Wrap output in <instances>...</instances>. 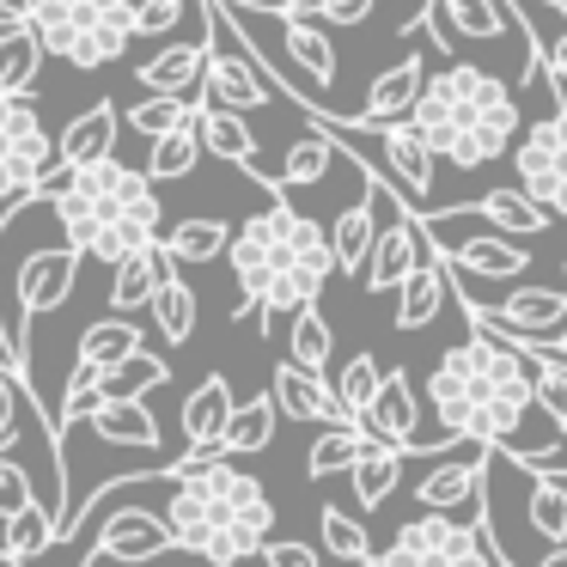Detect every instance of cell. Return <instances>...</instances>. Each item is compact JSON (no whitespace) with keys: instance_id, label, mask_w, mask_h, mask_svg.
<instances>
[{"instance_id":"484cf974","label":"cell","mask_w":567,"mask_h":567,"mask_svg":"<svg viewBox=\"0 0 567 567\" xmlns=\"http://www.w3.org/2000/svg\"><path fill=\"white\" fill-rule=\"evenodd\" d=\"M159 250L172 269H184V262H214L233 250V226L214 220V214H196V220L172 226V233H159Z\"/></svg>"},{"instance_id":"9a60e30c","label":"cell","mask_w":567,"mask_h":567,"mask_svg":"<svg viewBox=\"0 0 567 567\" xmlns=\"http://www.w3.org/2000/svg\"><path fill=\"white\" fill-rule=\"evenodd\" d=\"M488 445H470L464 457H445L440 470L415 482V506L421 513H452V506H482V488H488Z\"/></svg>"},{"instance_id":"836d02e7","label":"cell","mask_w":567,"mask_h":567,"mask_svg":"<svg viewBox=\"0 0 567 567\" xmlns=\"http://www.w3.org/2000/svg\"><path fill=\"white\" fill-rule=\"evenodd\" d=\"M196 311H202L196 306V287L172 269V281L153 293V330H159V342L165 348H184L189 336H196Z\"/></svg>"},{"instance_id":"f6af8a7d","label":"cell","mask_w":567,"mask_h":567,"mask_svg":"<svg viewBox=\"0 0 567 567\" xmlns=\"http://www.w3.org/2000/svg\"><path fill=\"white\" fill-rule=\"evenodd\" d=\"M19 409H25V384H19V372L0 360V457L13 452V440H19Z\"/></svg>"},{"instance_id":"83f0119b","label":"cell","mask_w":567,"mask_h":567,"mask_svg":"<svg viewBox=\"0 0 567 567\" xmlns=\"http://www.w3.org/2000/svg\"><path fill=\"white\" fill-rule=\"evenodd\" d=\"M281 50H287V74H306L311 86H330L336 80V43L323 38L311 19H281Z\"/></svg>"},{"instance_id":"44dd1931","label":"cell","mask_w":567,"mask_h":567,"mask_svg":"<svg viewBox=\"0 0 567 567\" xmlns=\"http://www.w3.org/2000/svg\"><path fill=\"white\" fill-rule=\"evenodd\" d=\"M80 427L92 433V440L104 445H128V452H159V421H153L147 403H135V396H104L99 409H92Z\"/></svg>"},{"instance_id":"6f0895ef","label":"cell","mask_w":567,"mask_h":567,"mask_svg":"<svg viewBox=\"0 0 567 567\" xmlns=\"http://www.w3.org/2000/svg\"><path fill=\"white\" fill-rule=\"evenodd\" d=\"M7 567H13V561H7Z\"/></svg>"},{"instance_id":"d4e9b609","label":"cell","mask_w":567,"mask_h":567,"mask_svg":"<svg viewBox=\"0 0 567 567\" xmlns=\"http://www.w3.org/2000/svg\"><path fill=\"white\" fill-rule=\"evenodd\" d=\"M165 281H172V262H165L159 245L123 257V262H116V275H111V311H141V306H153V293H159Z\"/></svg>"},{"instance_id":"7a4b0ae2","label":"cell","mask_w":567,"mask_h":567,"mask_svg":"<svg viewBox=\"0 0 567 567\" xmlns=\"http://www.w3.org/2000/svg\"><path fill=\"white\" fill-rule=\"evenodd\" d=\"M55 208V226L68 233L74 257H99V262H123L135 250L159 245V189L141 177V165H86V172H68L43 184Z\"/></svg>"},{"instance_id":"74e56055","label":"cell","mask_w":567,"mask_h":567,"mask_svg":"<svg viewBox=\"0 0 567 567\" xmlns=\"http://www.w3.org/2000/svg\"><path fill=\"white\" fill-rule=\"evenodd\" d=\"M196 159H202V135H196V123H189V128H177V135L153 141L141 177H147V184H172V177H189V172H196Z\"/></svg>"},{"instance_id":"8fae6325","label":"cell","mask_w":567,"mask_h":567,"mask_svg":"<svg viewBox=\"0 0 567 567\" xmlns=\"http://www.w3.org/2000/svg\"><path fill=\"white\" fill-rule=\"evenodd\" d=\"M440 250L427 245V233H421V220H384L379 238H372L367 250V269H360V281H367V293H396V287L409 281V275L421 269V262H433Z\"/></svg>"},{"instance_id":"7c38bea8","label":"cell","mask_w":567,"mask_h":567,"mask_svg":"<svg viewBox=\"0 0 567 567\" xmlns=\"http://www.w3.org/2000/svg\"><path fill=\"white\" fill-rule=\"evenodd\" d=\"M470 311L488 318L494 330L518 336V342H543V336L567 330V293H555V287H513V293H501L494 306H470Z\"/></svg>"},{"instance_id":"c3c4849f","label":"cell","mask_w":567,"mask_h":567,"mask_svg":"<svg viewBox=\"0 0 567 567\" xmlns=\"http://www.w3.org/2000/svg\"><path fill=\"white\" fill-rule=\"evenodd\" d=\"M262 567H323V555L311 549V543H299V537H269Z\"/></svg>"},{"instance_id":"7bdbcfd3","label":"cell","mask_w":567,"mask_h":567,"mask_svg":"<svg viewBox=\"0 0 567 567\" xmlns=\"http://www.w3.org/2000/svg\"><path fill=\"white\" fill-rule=\"evenodd\" d=\"M330 165H336V141L311 128L306 141H293V147H287V159H281V189L323 184V172H330Z\"/></svg>"},{"instance_id":"8d00e7d4","label":"cell","mask_w":567,"mask_h":567,"mask_svg":"<svg viewBox=\"0 0 567 567\" xmlns=\"http://www.w3.org/2000/svg\"><path fill=\"white\" fill-rule=\"evenodd\" d=\"M202 116V99H141L135 111H128V128H135L141 141H165V135H177V128H189Z\"/></svg>"},{"instance_id":"6da1fadb","label":"cell","mask_w":567,"mask_h":567,"mask_svg":"<svg viewBox=\"0 0 567 567\" xmlns=\"http://www.w3.org/2000/svg\"><path fill=\"white\" fill-rule=\"evenodd\" d=\"M233 281H238V318H275V311H306L318 306L323 281L336 275L330 262V233L311 214H299L293 202H269L262 214H250L233 233Z\"/></svg>"},{"instance_id":"ffe728a7","label":"cell","mask_w":567,"mask_h":567,"mask_svg":"<svg viewBox=\"0 0 567 567\" xmlns=\"http://www.w3.org/2000/svg\"><path fill=\"white\" fill-rule=\"evenodd\" d=\"M440 13H445V25H452L457 43H501V38H513V31H518L501 0H440ZM518 50H525V68H543L537 43L518 38Z\"/></svg>"},{"instance_id":"ab89813d","label":"cell","mask_w":567,"mask_h":567,"mask_svg":"<svg viewBox=\"0 0 567 567\" xmlns=\"http://www.w3.org/2000/svg\"><path fill=\"white\" fill-rule=\"evenodd\" d=\"M530 530H537L549 549H567V482L561 476L530 482Z\"/></svg>"},{"instance_id":"ee69618b","label":"cell","mask_w":567,"mask_h":567,"mask_svg":"<svg viewBox=\"0 0 567 567\" xmlns=\"http://www.w3.org/2000/svg\"><path fill=\"white\" fill-rule=\"evenodd\" d=\"M189 0H135V13H128V31L135 38H165V31L184 19Z\"/></svg>"},{"instance_id":"1f68e13d","label":"cell","mask_w":567,"mask_h":567,"mask_svg":"<svg viewBox=\"0 0 567 567\" xmlns=\"http://www.w3.org/2000/svg\"><path fill=\"white\" fill-rule=\"evenodd\" d=\"M318 537H323V555H330L336 567H372V561H379V555H372L367 525H360L348 506H330V501L318 506Z\"/></svg>"},{"instance_id":"4316f807","label":"cell","mask_w":567,"mask_h":567,"mask_svg":"<svg viewBox=\"0 0 567 567\" xmlns=\"http://www.w3.org/2000/svg\"><path fill=\"white\" fill-rule=\"evenodd\" d=\"M445 262L433 257V262H421L415 275H409L403 287H396V330H427L433 318H440V306H445Z\"/></svg>"},{"instance_id":"8992f818","label":"cell","mask_w":567,"mask_h":567,"mask_svg":"<svg viewBox=\"0 0 567 567\" xmlns=\"http://www.w3.org/2000/svg\"><path fill=\"white\" fill-rule=\"evenodd\" d=\"M494 530L488 513H470V525H457L452 513H421L409 518L403 530L391 537V549L379 555L372 567H494Z\"/></svg>"},{"instance_id":"f546056e","label":"cell","mask_w":567,"mask_h":567,"mask_svg":"<svg viewBox=\"0 0 567 567\" xmlns=\"http://www.w3.org/2000/svg\"><path fill=\"white\" fill-rule=\"evenodd\" d=\"M196 135H202V147H208L214 159H226V165H245V172H250V165L262 159L250 123H245V116H233V111H214V104H202Z\"/></svg>"},{"instance_id":"bcb514c9","label":"cell","mask_w":567,"mask_h":567,"mask_svg":"<svg viewBox=\"0 0 567 567\" xmlns=\"http://www.w3.org/2000/svg\"><path fill=\"white\" fill-rule=\"evenodd\" d=\"M537 403L549 409V421L567 433V367H549V360H537Z\"/></svg>"},{"instance_id":"277c9868","label":"cell","mask_w":567,"mask_h":567,"mask_svg":"<svg viewBox=\"0 0 567 567\" xmlns=\"http://www.w3.org/2000/svg\"><path fill=\"white\" fill-rule=\"evenodd\" d=\"M494 396H513V403L530 409L537 403V367L482 342V336H464L457 348H445L440 367L427 372V403L445 421V440H470L476 409L494 403Z\"/></svg>"},{"instance_id":"681fc988","label":"cell","mask_w":567,"mask_h":567,"mask_svg":"<svg viewBox=\"0 0 567 567\" xmlns=\"http://www.w3.org/2000/svg\"><path fill=\"white\" fill-rule=\"evenodd\" d=\"M372 7H379V0H323L318 19H330V25H367Z\"/></svg>"},{"instance_id":"7dc6e473","label":"cell","mask_w":567,"mask_h":567,"mask_svg":"<svg viewBox=\"0 0 567 567\" xmlns=\"http://www.w3.org/2000/svg\"><path fill=\"white\" fill-rule=\"evenodd\" d=\"M31 501H38V494H31V476H25V464H13V457H0V518L25 513Z\"/></svg>"},{"instance_id":"4fadbf2b","label":"cell","mask_w":567,"mask_h":567,"mask_svg":"<svg viewBox=\"0 0 567 567\" xmlns=\"http://www.w3.org/2000/svg\"><path fill=\"white\" fill-rule=\"evenodd\" d=\"M354 427L367 433L372 445H391V452L415 457V445H421V415H415V384H409L403 367L384 372L379 396H372V409L354 421Z\"/></svg>"},{"instance_id":"816d5d0a","label":"cell","mask_w":567,"mask_h":567,"mask_svg":"<svg viewBox=\"0 0 567 567\" xmlns=\"http://www.w3.org/2000/svg\"><path fill=\"white\" fill-rule=\"evenodd\" d=\"M38 19V0H0V31H25Z\"/></svg>"},{"instance_id":"b9f144b4","label":"cell","mask_w":567,"mask_h":567,"mask_svg":"<svg viewBox=\"0 0 567 567\" xmlns=\"http://www.w3.org/2000/svg\"><path fill=\"white\" fill-rule=\"evenodd\" d=\"M360 445H367V433H360V427H323L318 440H311V452H306V476L323 482V476H342V470H354Z\"/></svg>"},{"instance_id":"ba28073f","label":"cell","mask_w":567,"mask_h":567,"mask_svg":"<svg viewBox=\"0 0 567 567\" xmlns=\"http://www.w3.org/2000/svg\"><path fill=\"white\" fill-rule=\"evenodd\" d=\"M202 13H208V74H202V92L214 104V111H262V104L275 99V80L262 74V55L250 50V43H233V31H226V13L220 0H202Z\"/></svg>"},{"instance_id":"cb8c5ba5","label":"cell","mask_w":567,"mask_h":567,"mask_svg":"<svg viewBox=\"0 0 567 567\" xmlns=\"http://www.w3.org/2000/svg\"><path fill=\"white\" fill-rule=\"evenodd\" d=\"M141 348H147V336H141L135 318H99L86 336H80V367H92V372H104V379H111V372L128 367Z\"/></svg>"},{"instance_id":"f907efd6","label":"cell","mask_w":567,"mask_h":567,"mask_svg":"<svg viewBox=\"0 0 567 567\" xmlns=\"http://www.w3.org/2000/svg\"><path fill=\"white\" fill-rule=\"evenodd\" d=\"M543 74H549L555 92H567V31L549 43V50H543Z\"/></svg>"},{"instance_id":"4dcf8cb0","label":"cell","mask_w":567,"mask_h":567,"mask_svg":"<svg viewBox=\"0 0 567 567\" xmlns=\"http://www.w3.org/2000/svg\"><path fill=\"white\" fill-rule=\"evenodd\" d=\"M476 214H482V220H488L501 238H537V233H549V226H555L518 184H513V189H488V196L476 202Z\"/></svg>"},{"instance_id":"30bf717a","label":"cell","mask_w":567,"mask_h":567,"mask_svg":"<svg viewBox=\"0 0 567 567\" xmlns=\"http://www.w3.org/2000/svg\"><path fill=\"white\" fill-rule=\"evenodd\" d=\"M172 525H165L159 513H141V506H116L111 518L99 525V537H92V555L80 567H135V561H159V555H172Z\"/></svg>"},{"instance_id":"f35d334b","label":"cell","mask_w":567,"mask_h":567,"mask_svg":"<svg viewBox=\"0 0 567 567\" xmlns=\"http://www.w3.org/2000/svg\"><path fill=\"white\" fill-rule=\"evenodd\" d=\"M43 549H55V513H50V506L31 501L25 513L7 518V561L25 567V561H38Z\"/></svg>"},{"instance_id":"60d3db41","label":"cell","mask_w":567,"mask_h":567,"mask_svg":"<svg viewBox=\"0 0 567 567\" xmlns=\"http://www.w3.org/2000/svg\"><path fill=\"white\" fill-rule=\"evenodd\" d=\"M379 384H384V360H379V354L342 360V379H336V403H342V415H348V421L367 415L372 396H379Z\"/></svg>"},{"instance_id":"2e32d148","label":"cell","mask_w":567,"mask_h":567,"mask_svg":"<svg viewBox=\"0 0 567 567\" xmlns=\"http://www.w3.org/2000/svg\"><path fill=\"white\" fill-rule=\"evenodd\" d=\"M427 245L440 250V262H445V269H457V275H494V281H506V275H525L530 269L525 245H513V238H501V233H464V238L427 233Z\"/></svg>"},{"instance_id":"f5cc1de1","label":"cell","mask_w":567,"mask_h":567,"mask_svg":"<svg viewBox=\"0 0 567 567\" xmlns=\"http://www.w3.org/2000/svg\"><path fill=\"white\" fill-rule=\"evenodd\" d=\"M318 7L323 0H281V13L275 19H318Z\"/></svg>"},{"instance_id":"ac0fdd59","label":"cell","mask_w":567,"mask_h":567,"mask_svg":"<svg viewBox=\"0 0 567 567\" xmlns=\"http://www.w3.org/2000/svg\"><path fill=\"white\" fill-rule=\"evenodd\" d=\"M135 74H141V86H147V99H189V92L202 86V74H208V13H202V38L159 50L153 62H141Z\"/></svg>"},{"instance_id":"52a82bcc","label":"cell","mask_w":567,"mask_h":567,"mask_svg":"<svg viewBox=\"0 0 567 567\" xmlns=\"http://www.w3.org/2000/svg\"><path fill=\"white\" fill-rule=\"evenodd\" d=\"M55 177V141L31 99H0V208H25Z\"/></svg>"},{"instance_id":"5bb4252c","label":"cell","mask_w":567,"mask_h":567,"mask_svg":"<svg viewBox=\"0 0 567 567\" xmlns=\"http://www.w3.org/2000/svg\"><path fill=\"white\" fill-rule=\"evenodd\" d=\"M421 86H427V68H421V55H403V62H391L379 80L367 86V104H360V116L348 128H372V135H384V128H403L409 116H415L421 104Z\"/></svg>"},{"instance_id":"d6986e66","label":"cell","mask_w":567,"mask_h":567,"mask_svg":"<svg viewBox=\"0 0 567 567\" xmlns=\"http://www.w3.org/2000/svg\"><path fill=\"white\" fill-rule=\"evenodd\" d=\"M111 147H116V111L111 104H86L55 141V172L68 177V172H86V165H104Z\"/></svg>"},{"instance_id":"603a6c76","label":"cell","mask_w":567,"mask_h":567,"mask_svg":"<svg viewBox=\"0 0 567 567\" xmlns=\"http://www.w3.org/2000/svg\"><path fill=\"white\" fill-rule=\"evenodd\" d=\"M396 220H403V214H396ZM372 238H379V202H372V189H367L354 208L336 214V226H330V262L342 275H360V269H367Z\"/></svg>"},{"instance_id":"11a10c76","label":"cell","mask_w":567,"mask_h":567,"mask_svg":"<svg viewBox=\"0 0 567 567\" xmlns=\"http://www.w3.org/2000/svg\"><path fill=\"white\" fill-rule=\"evenodd\" d=\"M233 7H250V13H257V7H275V13H281V0H233Z\"/></svg>"},{"instance_id":"d6a6232c","label":"cell","mask_w":567,"mask_h":567,"mask_svg":"<svg viewBox=\"0 0 567 567\" xmlns=\"http://www.w3.org/2000/svg\"><path fill=\"white\" fill-rule=\"evenodd\" d=\"M348 482H354V501L360 506H384L396 494V482H403V452H391V445H360L354 470H348Z\"/></svg>"},{"instance_id":"e575fe53","label":"cell","mask_w":567,"mask_h":567,"mask_svg":"<svg viewBox=\"0 0 567 567\" xmlns=\"http://www.w3.org/2000/svg\"><path fill=\"white\" fill-rule=\"evenodd\" d=\"M38 62H43V43L38 31H0V99H25L38 86Z\"/></svg>"},{"instance_id":"9f6ffc18","label":"cell","mask_w":567,"mask_h":567,"mask_svg":"<svg viewBox=\"0 0 567 567\" xmlns=\"http://www.w3.org/2000/svg\"><path fill=\"white\" fill-rule=\"evenodd\" d=\"M561 275H567V262H561Z\"/></svg>"},{"instance_id":"d590c367","label":"cell","mask_w":567,"mask_h":567,"mask_svg":"<svg viewBox=\"0 0 567 567\" xmlns=\"http://www.w3.org/2000/svg\"><path fill=\"white\" fill-rule=\"evenodd\" d=\"M269 440H275V403H269V396H250V403H238V409H233V421H226V433H220V457L233 464V457L262 452Z\"/></svg>"},{"instance_id":"5b68a950","label":"cell","mask_w":567,"mask_h":567,"mask_svg":"<svg viewBox=\"0 0 567 567\" xmlns=\"http://www.w3.org/2000/svg\"><path fill=\"white\" fill-rule=\"evenodd\" d=\"M128 13H135V0H38L31 31H38L43 55L80 68V74H99L135 43Z\"/></svg>"},{"instance_id":"f1b7e54d","label":"cell","mask_w":567,"mask_h":567,"mask_svg":"<svg viewBox=\"0 0 567 567\" xmlns=\"http://www.w3.org/2000/svg\"><path fill=\"white\" fill-rule=\"evenodd\" d=\"M330 360H336V330H330V318H323L318 306L293 311V323H287V367L323 379V367H330Z\"/></svg>"},{"instance_id":"7402d4cb","label":"cell","mask_w":567,"mask_h":567,"mask_svg":"<svg viewBox=\"0 0 567 567\" xmlns=\"http://www.w3.org/2000/svg\"><path fill=\"white\" fill-rule=\"evenodd\" d=\"M233 409H238V396H233V384H226V372H208V379L184 396L189 452H220V433H226V421H233Z\"/></svg>"},{"instance_id":"e0dca14e","label":"cell","mask_w":567,"mask_h":567,"mask_svg":"<svg viewBox=\"0 0 567 567\" xmlns=\"http://www.w3.org/2000/svg\"><path fill=\"white\" fill-rule=\"evenodd\" d=\"M269 403H275V415H287V421H323V427H354V421L342 415V403H336V384H330V379H311V372H299V367H275Z\"/></svg>"},{"instance_id":"3957f363","label":"cell","mask_w":567,"mask_h":567,"mask_svg":"<svg viewBox=\"0 0 567 567\" xmlns=\"http://www.w3.org/2000/svg\"><path fill=\"white\" fill-rule=\"evenodd\" d=\"M165 525H172V543L214 567H238L250 555L269 549L275 537V506H269V488H262L250 470L226 464H202L196 476L172 482L165 494Z\"/></svg>"},{"instance_id":"db71d44e","label":"cell","mask_w":567,"mask_h":567,"mask_svg":"<svg viewBox=\"0 0 567 567\" xmlns=\"http://www.w3.org/2000/svg\"><path fill=\"white\" fill-rule=\"evenodd\" d=\"M537 567H567V549H549V555H543Z\"/></svg>"},{"instance_id":"9c48e42d","label":"cell","mask_w":567,"mask_h":567,"mask_svg":"<svg viewBox=\"0 0 567 567\" xmlns=\"http://www.w3.org/2000/svg\"><path fill=\"white\" fill-rule=\"evenodd\" d=\"M513 165H518V189H525L549 220H567V104L549 116H537L530 128H518Z\"/></svg>"}]
</instances>
